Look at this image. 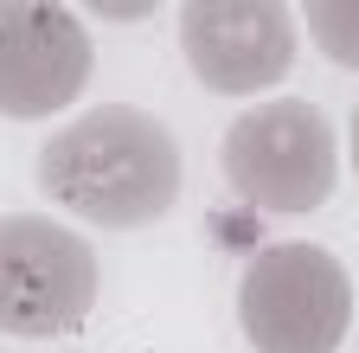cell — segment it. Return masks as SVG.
<instances>
[{"instance_id":"8992f818","label":"cell","mask_w":359,"mask_h":353,"mask_svg":"<svg viewBox=\"0 0 359 353\" xmlns=\"http://www.w3.org/2000/svg\"><path fill=\"white\" fill-rule=\"evenodd\" d=\"M90 84V39L71 7L13 0L0 7V109L13 122H39L83 97Z\"/></svg>"},{"instance_id":"5b68a950","label":"cell","mask_w":359,"mask_h":353,"mask_svg":"<svg viewBox=\"0 0 359 353\" xmlns=\"http://www.w3.org/2000/svg\"><path fill=\"white\" fill-rule=\"evenodd\" d=\"M180 52L205 91L250 97L295 65V13L276 0H193L180 7Z\"/></svg>"},{"instance_id":"52a82bcc","label":"cell","mask_w":359,"mask_h":353,"mask_svg":"<svg viewBox=\"0 0 359 353\" xmlns=\"http://www.w3.org/2000/svg\"><path fill=\"white\" fill-rule=\"evenodd\" d=\"M308 39L321 46V58L359 71V0H327V7H308Z\"/></svg>"},{"instance_id":"ba28073f","label":"cell","mask_w":359,"mask_h":353,"mask_svg":"<svg viewBox=\"0 0 359 353\" xmlns=\"http://www.w3.org/2000/svg\"><path fill=\"white\" fill-rule=\"evenodd\" d=\"M353 173H359V103H353Z\"/></svg>"},{"instance_id":"3957f363","label":"cell","mask_w":359,"mask_h":353,"mask_svg":"<svg viewBox=\"0 0 359 353\" xmlns=\"http://www.w3.org/2000/svg\"><path fill=\"white\" fill-rule=\"evenodd\" d=\"M353 321V277L321 244H269L244 263L238 328L257 353H334Z\"/></svg>"},{"instance_id":"7a4b0ae2","label":"cell","mask_w":359,"mask_h":353,"mask_svg":"<svg viewBox=\"0 0 359 353\" xmlns=\"http://www.w3.org/2000/svg\"><path fill=\"white\" fill-rule=\"evenodd\" d=\"M218 161H224L231 193L257 212H314L327 206L340 180L334 122L321 103H302V97H269L244 109L224 128Z\"/></svg>"},{"instance_id":"277c9868","label":"cell","mask_w":359,"mask_h":353,"mask_svg":"<svg viewBox=\"0 0 359 353\" xmlns=\"http://www.w3.org/2000/svg\"><path fill=\"white\" fill-rule=\"evenodd\" d=\"M97 308V251L39 212L0 218V328L13 340H52Z\"/></svg>"},{"instance_id":"6da1fadb","label":"cell","mask_w":359,"mask_h":353,"mask_svg":"<svg viewBox=\"0 0 359 353\" xmlns=\"http://www.w3.org/2000/svg\"><path fill=\"white\" fill-rule=\"evenodd\" d=\"M39 187L103 232H135L180 199V142L135 103H103L39 148Z\"/></svg>"}]
</instances>
